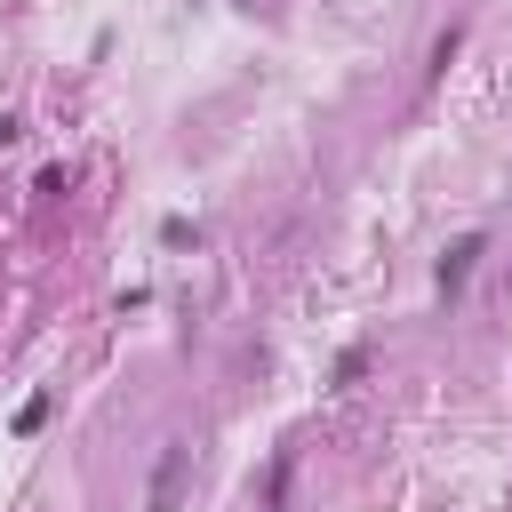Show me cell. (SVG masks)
Wrapping results in <instances>:
<instances>
[{"label": "cell", "mask_w": 512, "mask_h": 512, "mask_svg": "<svg viewBox=\"0 0 512 512\" xmlns=\"http://www.w3.org/2000/svg\"><path fill=\"white\" fill-rule=\"evenodd\" d=\"M184 456H192V448H184V440H168V456H160V472H152V512H168V504H176V488H184Z\"/></svg>", "instance_id": "cell-1"}, {"label": "cell", "mask_w": 512, "mask_h": 512, "mask_svg": "<svg viewBox=\"0 0 512 512\" xmlns=\"http://www.w3.org/2000/svg\"><path fill=\"white\" fill-rule=\"evenodd\" d=\"M472 256H480V240H456V256L440 264V296H456V288H464V272H472Z\"/></svg>", "instance_id": "cell-2"}]
</instances>
